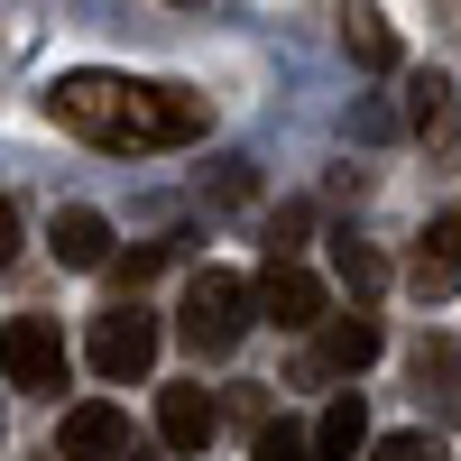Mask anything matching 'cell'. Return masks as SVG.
Here are the masks:
<instances>
[{
	"label": "cell",
	"instance_id": "7a4b0ae2",
	"mask_svg": "<svg viewBox=\"0 0 461 461\" xmlns=\"http://www.w3.org/2000/svg\"><path fill=\"white\" fill-rule=\"evenodd\" d=\"M249 323H258V295H249V277H230V267H203V277L185 286V304H176V341H185L194 360L240 351Z\"/></svg>",
	"mask_w": 461,
	"mask_h": 461
},
{
	"label": "cell",
	"instance_id": "ffe728a7",
	"mask_svg": "<svg viewBox=\"0 0 461 461\" xmlns=\"http://www.w3.org/2000/svg\"><path fill=\"white\" fill-rule=\"evenodd\" d=\"M121 461H148V452H139V443H130V452H121Z\"/></svg>",
	"mask_w": 461,
	"mask_h": 461
},
{
	"label": "cell",
	"instance_id": "8992f818",
	"mask_svg": "<svg viewBox=\"0 0 461 461\" xmlns=\"http://www.w3.org/2000/svg\"><path fill=\"white\" fill-rule=\"evenodd\" d=\"M121 452H130V425H121V406H111V397H84V406L56 425V461H121Z\"/></svg>",
	"mask_w": 461,
	"mask_h": 461
},
{
	"label": "cell",
	"instance_id": "ba28073f",
	"mask_svg": "<svg viewBox=\"0 0 461 461\" xmlns=\"http://www.w3.org/2000/svg\"><path fill=\"white\" fill-rule=\"evenodd\" d=\"M378 351H388V332H378V314L369 304H351V314H323V341H314V369H369Z\"/></svg>",
	"mask_w": 461,
	"mask_h": 461
},
{
	"label": "cell",
	"instance_id": "30bf717a",
	"mask_svg": "<svg viewBox=\"0 0 461 461\" xmlns=\"http://www.w3.org/2000/svg\"><path fill=\"white\" fill-rule=\"evenodd\" d=\"M56 258L65 267H111V221L93 203H65L56 212Z\"/></svg>",
	"mask_w": 461,
	"mask_h": 461
},
{
	"label": "cell",
	"instance_id": "5bb4252c",
	"mask_svg": "<svg viewBox=\"0 0 461 461\" xmlns=\"http://www.w3.org/2000/svg\"><path fill=\"white\" fill-rule=\"evenodd\" d=\"M332 277L351 286V304H369L378 286H388V258H378L369 240H351V230H341V240H332Z\"/></svg>",
	"mask_w": 461,
	"mask_h": 461
},
{
	"label": "cell",
	"instance_id": "4fadbf2b",
	"mask_svg": "<svg viewBox=\"0 0 461 461\" xmlns=\"http://www.w3.org/2000/svg\"><path fill=\"white\" fill-rule=\"evenodd\" d=\"M369 443V415H360V397H332L323 406V425H314V461H351Z\"/></svg>",
	"mask_w": 461,
	"mask_h": 461
},
{
	"label": "cell",
	"instance_id": "ac0fdd59",
	"mask_svg": "<svg viewBox=\"0 0 461 461\" xmlns=\"http://www.w3.org/2000/svg\"><path fill=\"white\" fill-rule=\"evenodd\" d=\"M158 267H167V249H158V240H148V249H130V258H121V277L139 286V277H158Z\"/></svg>",
	"mask_w": 461,
	"mask_h": 461
},
{
	"label": "cell",
	"instance_id": "9a60e30c",
	"mask_svg": "<svg viewBox=\"0 0 461 461\" xmlns=\"http://www.w3.org/2000/svg\"><path fill=\"white\" fill-rule=\"evenodd\" d=\"M249 461H314V434H295V425H267Z\"/></svg>",
	"mask_w": 461,
	"mask_h": 461
},
{
	"label": "cell",
	"instance_id": "277c9868",
	"mask_svg": "<svg viewBox=\"0 0 461 461\" xmlns=\"http://www.w3.org/2000/svg\"><path fill=\"white\" fill-rule=\"evenodd\" d=\"M148 360H158V314L148 304H111V314L93 323V378H148Z\"/></svg>",
	"mask_w": 461,
	"mask_h": 461
},
{
	"label": "cell",
	"instance_id": "52a82bcc",
	"mask_svg": "<svg viewBox=\"0 0 461 461\" xmlns=\"http://www.w3.org/2000/svg\"><path fill=\"white\" fill-rule=\"evenodd\" d=\"M406 286L425 295V304H443V295H461V212H443L425 240H415V258H406Z\"/></svg>",
	"mask_w": 461,
	"mask_h": 461
},
{
	"label": "cell",
	"instance_id": "6da1fadb",
	"mask_svg": "<svg viewBox=\"0 0 461 461\" xmlns=\"http://www.w3.org/2000/svg\"><path fill=\"white\" fill-rule=\"evenodd\" d=\"M47 111L65 130H84L93 148H185L212 130V102L185 93V84H130V74H56L47 84Z\"/></svg>",
	"mask_w": 461,
	"mask_h": 461
},
{
	"label": "cell",
	"instance_id": "5b68a950",
	"mask_svg": "<svg viewBox=\"0 0 461 461\" xmlns=\"http://www.w3.org/2000/svg\"><path fill=\"white\" fill-rule=\"evenodd\" d=\"M249 295H258V314L286 323V332H314V323H323V277H314V267H295V258H267V277H258Z\"/></svg>",
	"mask_w": 461,
	"mask_h": 461
},
{
	"label": "cell",
	"instance_id": "8fae6325",
	"mask_svg": "<svg viewBox=\"0 0 461 461\" xmlns=\"http://www.w3.org/2000/svg\"><path fill=\"white\" fill-rule=\"evenodd\" d=\"M406 130L415 139H425V148H452V84H443V74H415V84H406Z\"/></svg>",
	"mask_w": 461,
	"mask_h": 461
},
{
	"label": "cell",
	"instance_id": "e0dca14e",
	"mask_svg": "<svg viewBox=\"0 0 461 461\" xmlns=\"http://www.w3.org/2000/svg\"><path fill=\"white\" fill-rule=\"evenodd\" d=\"M295 240H304V203L277 212V230H267V258H295Z\"/></svg>",
	"mask_w": 461,
	"mask_h": 461
},
{
	"label": "cell",
	"instance_id": "7c38bea8",
	"mask_svg": "<svg viewBox=\"0 0 461 461\" xmlns=\"http://www.w3.org/2000/svg\"><path fill=\"white\" fill-rule=\"evenodd\" d=\"M341 47H351V65H369V74L397 65V37H388V19H378L369 0H351V10H341Z\"/></svg>",
	"mask_w": 461,
	"mask_h": 461
},
{
	"label": "cell",
	"instance_id": "3957f363",
	"mask_svg": "<svg viewBox=\"0 0 461 461\" xmlns=\"http://www.w3.org/2000/svg\"><path fill=\"white\" fill-rule=\"evenodd\" d=\"M0 378L10 388H37V397H56L65 388V332L47 314H19V323H0Z\"/></svg>",
	"mask_w": 461,
	"mask_h": 461
},
{
	"label": "cell",
	"instance_id": "2e32d148",
	"mask_svg": "<svg viewBox=\"0 0 461 461\" xmlns=\"http://www.w3.org/2000/svg\"><path fill=\"white\" fill-rule=\"evenodd\" d=\"M378 461H443V443H434V434H388Z\"/></svg>",
	"mask_w": 461,
	"mask_h": 461
},
{
	"label": "cell",
	"instance_id": "9c48e42d",
	"mask_svg": "<svg viewBox=\"0 0 461 461\" xmlns=\"http://www.w3.org/2000/svg\"><path fill=\"white\" fill-rule=\"evenodd\" d=\"M212 425H221V415H212L203 388H167V397H158V434H167V452H203Z\"/></svg>",
	"mask_w": 461,
	"mask_h": 461
},
{
	"label": "cell",
	"instance_id": "d6986e66",
	"mask_svg": "<svg viewBox=\"0 0 461 461\" xmlns=\"http://www.w3.org/2000/svg\"><path fill=\"white\" fill-rule=\"evenodd\" d=\"M10 249H19V212L0 203V267H10Z\"/></svg>",
	"mask_w": 461,
	"mask_h": 461
}]
</instances>
